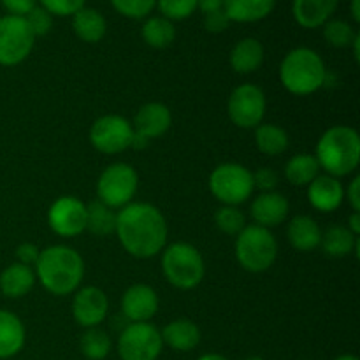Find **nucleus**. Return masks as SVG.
Segmentation results:
<instances>
[{
	"mask_svg": "<svg viewBox=\"0 0 360 360\" xmlns=\"http://www.w3.org/2000/svg\"><path fill=\"white\" fill-rule=\"evenodd\" d=\"M137 188H139V176L136 169L125 162H116L108 165L98 176L97 200L111 210H122L132 202Z\"/></svg>",
	"mask_w": 360,
	"mask_h": 360,
	"instance_id": "6e6552de",
	"label": "nucleus"
},
{
	"mask_svg": "<svg viewBox=\"0 0 360 360\" xmlns=\"http://www.w3.org/2000/svg\"><path fill=\"white\" fill-rule=\"evenodd\" d=\"M34 267L14 262L0 273V292L9 299L25 297L35 285Z\"/></svg>",
	"mask_w": 360,
	"mask_h": 360,
	"instance_id": "393cba45",
	"label": "nucleus"
},
{
	"mask_svg": "<svg viewBox=\"0 0 360 360\" xmlns=\"http://www.w3.org/2000/svg\"><path fill=\"white\" fill-rule=\"evenodd\" d=\"M322 28H323V39H326L327 44L333 46V48H350L354 39L357 37L355 28L345 20L330 18Z\"/></svg>",
	"mask_w": 360,
	"mask_h": 360,
	"instance_id": "473e14b6",
	"label": "nucleus"
},
{
	"mask_svg": "<svg viewBox=\"0 0 360 360\" xmlns=\"http://www.w3.org/2000/svg\"><path fill=\"white\" fill-rule=\"evenodd\" d=\"M214 224L224 234L238 236L246 227V217L238 206H221L214 213Z\"/></svg>",
	"mask_w": 360,
	"mask_h": 360,
	"instance_id": "72a5a7b5",
	"label": "nucleus"
},
{
	"mask_svg": "<svg viewBox=\"0 0 360 360\" xmlns=\"http://www.w3.org/2000/svg\"><path fill=\"white\" fill-rule=\"evenodd\" d=\"M347 229L352 232V234L357 236V238H359V234H360V213H355V211H354V213L350 214V218H348Z\"/></svg>",
	"mask_w": 360,
	"mask_h": 360,
	"instance_id": "a18cd8bd",
	"label": "nucleus"
},
{
	"mask_svg": "<svg viewBox=\"0 0 360 360\" xmlns=\"http://www.w3.org/2000/svg\"><path fill=\"white\" fill-rule=\"evenodd\" d=\"M266 56L262 42L255 37H245L232 46L229 53V63L238 74H252L260 69Z\"/></svg>",
	"mask_w": 360,
	"mask_h": 360,
	"instance_id": "aec40b11",
	"label": "nucleus"
},
{
	"mask_svg": "<svg viewBox=\"0 0 360 360\" xmlns=\"http://www.w3.org/2000/svg\"><path fill=\"white\" fill-rule=\"evenodd\" d=\"M42 9L55 16H74L79 9L86 6V0H37Z\"/></svg>",
	"mask_w": 360,
	"mask_h": 360,
	"instance_id": "4c0bfd02",
	"label": "nucleus"
},
{
	"mask_svg": "<svg viewBox=\"0 0 360 360\" xmlns=\"http://www.w3.org/2000/svg\"><path fill=\"white\" fill-rule=\"evenodd\" d=\"M155 9L169 21H183L197 11V0H157Z\"/></svg>",
	"mask_w": 360,
	"mask_h": 360,
	"instance_id": "f704fd0d",
	"label": "nucleus"
},
{
	"mask_svg": "<svg viewBox=\"0 0 360 360\" xmlns=\"http://www.w3.org/2000/svg\"><path fill=\"white\" fill-rule=\"evenodd\" d=\"M111 338L101 327H91L79 338V350L88 360H104L111 352Z\"/></svg>",
	"mask_w": 360,
	"mask_h": 360,
	"instance_id": "2f4dec72",
	"label": "nucleus"
},
{
	"mask_svg": "<svg viewBox=\"0 0 360 360\" xmlns=\"http://www.w3.org/2000/svg\"><path fill=\"white\" fill-rule=\"evenodd\" d=\"M158 311V295L153 287L136 283L125 290L122 297V313L129 323L150 322Z\"/></svg>",
	"mask_w": 360,
	"mask_h": 360,
	"instance_id": "2eb2a0df",
	"label": "nucleus"
},
{
	"mask_svg": "<svg viewBox=\"0 0 360 360\" xmlns=\"http://www.w3.org/2000/svg\"><path fill=\"white\" fill-rule=\"evenodd\" d=\"M210 190L224 206H239L246 202L255 190L252 171L236 162L217 165L210 174Z\"/></svg>",
	"mask_w": 360,
	"mask_h": 360,
	"instance_id": "0eeeda50",
	"label": "nucleus"
},
{
	"mask_svg": "<svg viewBox=\"0 0 360 360\" xmlns=\"http://www.w3.org/2000/svg\"><path fill=\"white\" fill-rule=\"evenodd\" d=\"M172 125L171 109L162 102H148L141 105L134 116V132L144 139H158L164 136Z\"/></svg>",
	"mask_w": 360,
	"mask_h": 360,
	"instance_id": "f3484780",
	"label": "nucleus"
},
{
	"mask_svg": "<svg viewBox=\"0 0 360 360\" xmlns=\"http://www.w3.org/2000/svg\"><path fill=\"white\" fill-rule=\"evenodd\" d=\"M266 94L252 83L234 88L227 102L229 118L239 129H257L266 116Z\"/></svg>",
	"mask_w": 360,
	"mask_h": 360,
	"instance_id": "9b49d317",
	"label": "nucleus"
},
{
	"mask_svg": "<svg viewBox=\"0 0 360 360\" xmlns=\"http://www.w3.org/2000/svg\"><path fill=\"white\" fill-rule=\"evenodd\" d=\"M112 9L129 20H146L157 6V0H109Z\"/></svg>",
	"mask_w": 360,
	"mask_h": 360,
	"instance_id": "c9c22d12",
	"label": "nucleus"
},
{
	"mask_svg": "<svg viewBox=\"0 0 360 360\" xmlns=\"http://www.w3.org/2000/svg\"><path fill=\"white\" fill-rule=\"evenodd\" d=\"M276 0H224V11L231 23H257L269 16Z\"/></svg>",
	"mask_w": 360,
	"mask_h": 360,
	"instance_id": "a878e982",
	"label": "nucleus"
},
{
	"mask_svg": "<svg viewBox=\"0 0 360 360\" xmlns=\"http://www.w3.org/2000/svg\"><path fill=\"white\" fill-rule=\"evenodd\" d=\"M280 81L285 90L297 97L315 94L327 81L323 58L306 46L290 49L280 63Z\"/></svg>",
	"mask_w": 360,
	"mask_h": 360,
	"instance_id": "20e7f679",
	"label": "nucleus"
},
{
	"mask_svg": "<svg viewBox=\"0 0 360 360\" xmlns=\"http://www.w3.org/2000/svg\"><path fill=\"white\" fill-rule=\"evenodd\" d=\"M115 234L120 245L136 259H151L167 245L169 229L157 206L130 202L116 213Z\"/></svg>",
	"mask_w": 360,
	"mask_h": 360,
	"instance_id": "f257e3e1",
	"label": "nucleus"
},
{
	"mask_svg": "<svg viewBox=\"0 0 360 360\" xmlns=\"http://www.w3.org/2000/svg\"><path fill=\"white\" fill-rule=\"evenodd\" d=\"M252 174L253 186L259 188L260 192H273V190H276L278 183H280L276 171H273V169L269 167H260L257 169L255 172H252Z\"/></svg>",
	"mask_w": 360,
	"mask_h": 360,
	"instance_id": "58836bf2",
	"label": "nucleus"
},
{
	"mask_svg": "<svg viewBox=\"0 0 360 360\" xmlns=\"http://www.w3.org/2000/svg\"><path fill=\"white\" fill-rule=\"evenodd\" d=\"M204 28H206L207 32H211V34H221V32H225L229 28V25H231V20H229V16L225 14V11H214V13H210V14H204Z\"/></svg>",
	"mask_w": 360,
	"mask_h": 360,
	"instance_id": "ea45409f",
	"label": "nucleus"
},
{
	"mask_svg": "<svg viewBox=\"0 0 360 360\" xmlns=\"http://www.w3.org/2000/svg\"><path fill=\"white\" fill-rule=\"evenodd\" d=\"M141 37L150 48H169L176 39V27L164 16H148L141 27Z\"/></svg>",
	"mask_w": 360,
	"mask_h": 360,
	"instance_id": "c85d7f7f",
	"label": "nucleus"
},
{
	"mask_svg": "<svg viewBox=\"0 0 360 360\" xmlns=\"http://www.w3.org/2000/svg\"><path fill=\"white\" fill-rule=\"evenodd\" d=\"M116 213L101 200L86 204V231L97 238L115 234Z\"/></svg>",
	"mask_w": 360,
	"mask_h": 360,
	"instance_id": "7c9ffc66",
	"label": "nucleus"
},
{
	"mask_svg": "<svg viewBox=\"0 0 360 360\" xmlns=\"http://www.w3.org/2000/svg\"><path fill=\"white\" fill-rule=\"evenodd\" d=\"M338 6L340 0H292V14L299 27L315 30L333 18Z\"/></svg>",
	"mask_w": 360,
	"mask_h": 360,
	"instance_id": "6ab92c4d",
	"label": "nucleus"
},
{
	"mask_svg": "<svg viewBox=\"0 0 360 360\" xmlns=\"http://www.w3.org/2000/svg\"><path fill=\"white\" fill-rule=\"evenodd\" d=\"M162 341L174 352H192L200 343V329L188 319H176L160 330Z\"/></svg>",
	"mask_w": 360,
	"mask_h": 360,
	"instance_id": "4be33fe9",
	"label": "nucleus"
},
{
	"mask_svg": "<svg viewBox=\"0 0 360 360\" xmlns=\"http://www.w3.org/2000/svg\"><path fill=\"white\" fill-rule=\"evenodd\" d=\"M320 246L326 255L333 257V259H343L350 253L359 255L360 243L357 236L348 231L347 225H330L326 232H322Z\"/></svg>",
	"mask_w": 360,
	"mask_h": 360,
	"instance_id": "bb28decb",
	"label": "nucleus"
},
{
	"mask_svg": "<svg viewBox=\"0 0 360 360\" xmlns=\"http://www.w3.org/2000/svg\"><path fill=\"white\" fill-rule=\"evenodd\" d=\"M34 267L39 283L58 297L74 294L84 278L83 257L65 245H53L41 250Z\"/></svg>",
	"mask_w": 360,
	"mask_h": 360,
	"instance_id": "f03ea898",
	"label": "nucleus"
},
{
	"mask_svg": "<svg viewBox=\"0 0 360 360\" xmlns=\"http://www.w3.org/2000/svg\"><path fill=\"white\" fill-rule=\"evenodd\" d=\"M221 9H224V0H197V11H200L202 14H210Z\"/></svg>",
	"mask_w": 360,
	"mask_h": 360,
	"instance_id": "c03bdc74",
	"label": "nucleus"
},
{
	"mask_svg": "<svg viewBox=\"0 0 360 360\" xmlns=\"http://www.w3.org/2000/svg\"><path fill=\"white\" fill-rule=\"evenodd\" d=\"M320 174V165L315 155L299 153L294 155L285 164V178L294 186H308Z\"/></svg>",
	"mask_w": 360,
	"mask_h": 360,
	"instance_id": "c756f323",
	"label": "nucleus"
},
{
	"mask_svg": "<svg viewBox=\"0 0 360 360\" xmlns=\"http://www.w3.org/2000/svg\"><path fill=\"white\" fill-rule=\"evenodd\" d=\"M39 253H41V250H39L37 246L32 245V243H23V245H20L16 248V259L20 264L34 267L39 259Z\"/></svg>",
	"mask_w": 360,
	"mask_h": 360,
	"instance_id": "79ce46f5",
	"label": "nucleus"
},
{
	"mask_svg": "<svg viewBox=\"0 0 360 360\" xmlns=\"http://www.w3.org/2000/svg\"><path fill=\"white\" fill-rule=\"evenodd\" d=\"M350 14H352V20H354L355 23H359L360 21V0H352Z\"/></svg>",
	"mask_w": 360,
	"mask_h": 360,
	"instance_id": "49530a36",
	"label": "nucleus"
},
{
	"mask_svg": "<svg viewBox=\"0 0 360 360\" xmlns=\"http://www.w3.org/2000/svg\"><path fill=\"white\" fill-rule=\"evenodd\" d=\"M28 27H30L32 34L37 37H44V35L49 34V30L53 28V16L46 9H42L41 6H35L30 13L25 16Z\"/></svg>",
	"mask_w": 360,
	"mask_h": 360,
	"instance_id": "e433bc0d",
	"label": "nucleus"
},
{
	"mask_svg": "<svg viewBox=\"0 0 360 360\" xmlns=\"http://www.w3.org/2000/svg\"><path fill=\"white\" fill-rule=\"evenodd\" d=\"M245 360H264L262 357H257V355H253V357H248V359H245Z\"/></svg>",
	"mask_w": 360,
	"mask_h": 360,
	"instance_id": "3c124183",
	"label": "nucleus"
},
{
	"mask_svg": "<svg viewBox=\"0 0 360 360\" xmlns=\"http://www.w3.org/2000/svg\"><path fill=\"white\" fill-rule=\"evenodd\" d=\"M90 143L104 155H118L132 148L134 127L120 115H105L95 120L90 129Z\"/></svg>",
	"mask_w": 360,
	"mask_h": 360,
	"instance_id": "f8f14e48",
	"label": "nucleus"
},
{
	"mask_svg": "<svg viewBox=\"0 0 360 360\" xmlns=\"http://www.w3.org/2000/svg\"><path fill=\"white\" fill-rule=\"evenodd\" d=\"M234 252L243 269L250 273H264L276 262L278 243L269 229L252 224L236 236Z\"/></svg>",
	"mask_w": 360,
	"mask_h": 360,
	"instance_id": "423d86ee",
	"label": "nucleus"
},
{
	"mask_svg": "<svg viewBox=\"0 0 360 360\" xmlns=\"http://www.w3.org/2000/svg\"><path fill=\"white\" fill-rule=\"evenodd\" d=\"M4 9L7 11V14H13V16H27L35 6H37V0H0Z\"/></svg>",
	"mask_w": 360,
	"mask_h": 360,
	"instance_id": "a19ab883",
	"label": "nucleus"
},
{
	"mask_svg": "<svg viewBox=\"0 0 360 360\" xmlns=\"http://www.w3.org/2000/svg\"><path fill=\"white\" fill-rule=\"evenodd\" d=\"M345 197L348 199V204L352 206V210L355 213H360V178L355 176L354 179L350 181L348 188L345 190Z\"/></svg>",
	"mask_w": 360,
	"mask_h": 360,
	"instance_id": "37998d69",
	"label": "nucleus"
},
{
	"mask_svg": "<svg viewBox=\"0 0 360 360\" xmlns=\"http://www.w3.org/2000/svg\"><path fill=\"white\" fill-rule=\"evenodd\" d=\"M108 295L98 287H83L74 292L72 316L74 322L83 329L98 327L108 319Z\"/></svg>",
	"mask_w": 360,
	"mask_h": 360,
	"instance_id": "4468645a",
	"label": "nucleus"
},
{
	"mask_svg": "<svg viewBox=\"0 0 360 360\" xmlns=\"http://www.w3.org/2000/svg\"><path fill=\"white\" fill-rule=\"evenodd\" d=\"M116 350L122 360H157L164 350V341L153 323H127L118 336Z\"/></svg>",
	"mask_w": 360,
	"mask_h": 360,
	"instance_id": "1a4fd4ad",
	"label": "nucleus"
},
{
	"mask_svg": "<svg viewBox=\"0 0 360 360\" xmlns=\"http://www.w3.org/2000/svg\"><path fill=\"white\" fill-rule=\"evenodd\" d=\"M255 144L260 153L267 157H276V155L285 153L290 144L287 130L281 129L274 123H260L255 129Z\"/></svg>",
	"mask_w": 360,
	"mask_h": 360,
	"instance_id": "cd10ccee",
	"label": "nucleus"
},
{
	"mask_svg": "<svg viewBox=\"0 0 360 360\" xmlns=\"http://www.w3.org/2000/svg\"><path fill=\"white\" fill-rule=\"evenodd\" d=\"M334 360H359V359L355 357V355H352V354H345V355H338V357Z\"/></svg>",
	"mask_w": 360,
	"mask_h": 360,
	"instance_id": "8fccbe9b",
	"label": "nucleus"
},
{
	"mask_svg": "<svg viewBox=\"0 0 360 360\" xmlns=\"http://www.w3.org/2000/svg\"><path fill=\"white\" fill-rule=\"evenodd\" d=\"M320 171L333 178H343L357 171L360 162V137L347 125H334L322 134L315 148Z\"/></svg>",
	"mask_w": 360,
	"mask_h": 360,
	"instance_id": "7ed1b4c3",
	"label": "nucleus"
},
{
	"mask_svg": "<svg viewBox=\"0 0 360 360\" xmlns=\"http://www.w3.org/2000/svg\"><path fill=\"white\" fill-rule=\"evenodd\" d=\"M27 330L18 315L0 309V360L13 359L23 350Z\"/></svg>",
	"mask_w": 360,
	"mask_h": 360,
	"instance_id": "412c9836",
	"label": "nucleus"
},
{
	"mask_svg": "<svg viewBox=\"0 0 360 360\" xmlns=\"http://www.w3.org/2000/svg\"><path fill=\"white\" fill-rule=\"evenodd\" d=\"M287 239L292 245V248L302 253H309L320 246L322 229L308 214H297L288 224Z\"/></svg>",
	"mask_w": 360,
	"mask_h": 360,
	"instance_id": "5701e85b",
	"label": "nucleus"
},
{
	"mask_svg": "<svg viewBox=\"0 0 360 360\" xmlns=\"http://www.w3.org/2000/svg\"><path fill=\"white\" fill-rule=\"evenodd\" d=\"M288 211H290L288 199L276 190L260 192L250 206V214H252L255 225L269 229V231L287 220Z\"/></svg>",
	"mask_w": 360,
	"mask_h": 360,
	"instance_id": "dca6fc26",
	"label": "nucleus"
},
{
	"mask_svg": "<svg viewBox=\"0 0 360 360\" xmlns=\"http://www.w3.org/2000/svg\"><path fill=\"white\" fill-rule=\"evenodd\" d=\"M34 44L35 35L23 16H0V65H20L28 58Z\"/></svg>",
	"mask_w": 360,
	"mask_h": 360,
	"instance_id": "9d476101",
	"label": "nucleus"
},
{
	"mask_svg": "<svg viewBox=\"0 0 360 360\" xmlns=\"http://www.w3.org/2000/svg\"><path fill=\"white\" fill-rule=\"evenodd\" d=\"M197 360H229V359L224 357V355H220V354H204V355H200Z\"/></svg>",
	"mask_w": 360,
	"mask_h": 360,
	"instance_id": "09e8293b",
	"label": "nucleus"
},
{
	"mask_svg": "<svg viewBox=\"0 0 360 360\" xmlns=\"http://www.w3.org/2000/svg\"><path fill=\"white\" fill-rule=\"evenodd\" d=\"M308 200L319 213H333L345 200L343 183L329 174H319L308 185Z\"/></svg>",
	"mask_w": 360,
	"mask_h": 360,
	"instance_id": "a211bd4d",
	"label": "nucleus"
},
{
	"mask_svg": "<svg viewBox=\"0 0 360 360\" xmlns=\"http://www.w3.org/2000/svg\"><path fill=\"white\" fill-rule=\"evenodd\" d=\"M352 49H354V58L359 62V56H360V35L357 34V37L354 39V42H352Z\"/></svg>",
	"mask_w": 360,
	"mask_h": 360,
	"instance_id": "de8ad7c7",
	"label": "nucleus"
},
{
	"mask_svg": "<svg viewBox=\"0 0 360 360\" xmlns=\"http://www.w3.org/2000/svg\"><path fill=\"white\" fill-rule=\"evenodd\" d=\"M72 18V30L79 41L86 44H97L108 34V21L101 11L86 7L77 11Z\"/></svg>",
	"mask_w": 360,
	"mask_h": 360,
	"instance_id": "b1692460",
	"label": "nucleus"
},
{
	"mask_svg": "<svg viewBox=\"0 0 360 360\" xmlns=\"http://www.w3.org/2000/svg\"><path fill=\"white\" fill-rule=\"evenodd\" d=\"M162 273L174 288L192 290L206 274L202 253L190 243H172L162 250Z\"/></svg>",
	"mask_w": 360,
	"mask_h": 360,
	"instance_id": "39448f33",
	"label": "nucleus"
},
{
	"mask_svg": "<svg viewBox=\"0 0 360 360\" xmlns=\"http://www.w3.org/2000/svg\"><path fill=\"white\" fill-rule=\"evenodd\" d=\"M48 225L62 238L83 234L86 231V204L74 195L58 197L48 210Z\"/></svg>",
	"mask_w": 360,
	"mask_h": 360,
	"instance_id": "ddd939ff",
	"label": "nucleus"
}]
</instances>
